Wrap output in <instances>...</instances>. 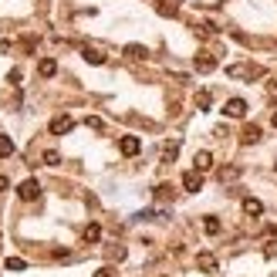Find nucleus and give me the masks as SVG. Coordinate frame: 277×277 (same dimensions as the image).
<instances>
[{"mask_svg": "<svg viewBox=\"0 0 277 277\" xmlns=\"http://www.w3.org/2000/svg\"><path fill=\"white\" fill-rule=\"evenodd\" d=\"M227 74H230V78H244V82H253V78H261V74H264V68H257V65H230Z\"/></svg>", "mask_w": 277, "mask_h": 277, "instance_id": "obj_1", "label": "nucleus"}, {"mask_svg": "<svg viewBox=\"0 0 277 277\" xmlns=\"http://www.w3.org/2000/svg\"><path fill=\"white\" fill-rule=\"evenodd\" d=\"M48 129H51V135H68V132L74 129V118L71 115H54Z\"/></svg>", "mask_w": 277, "mask_h": 277, "instance_id": "obj_2", "label": "nucleus"}, {"mask_svg": "<svg viewBox=\"0 0 277 277\" xmlns=\"http://www.w3.org/2000/svg\"><path fill=\"white\" fill-rule=\"evenodd\" d=\"M17 196H21L24 203H31V200H37V196H41V183H37V180H24V183H21V186H17Z\"/></svg>", "mask_w": 277, "mask_h": 277, "instance_id": "obj_3", "label": "nucleus"}, {"mask_svg": "<svg viewBox=\"0 0 277 277\" xmlns=\"http://www.w3.org/2000/svg\"><path fill=\"white\" fill-rule=\"evenodd\" d=\"M183 189H186V193H200V189H203V172L200 169L183 172Z\"/></svg>", "mask_w": 277, "mask_h": 277, "instance_id": "obj_4", "label": "nucleus"}, {"mask_svg": "<svg viewBox=\"0 0 277 277\" xmlns=\"http://www.w3.org/2000/svg\"><path fill=\"white\" fill-rule=\"evenodd\" d=\"M118 152L132 159V155H138V152H142V142H138L135 135H122V138H118Z\"/></svg>", "mask_w": 277, "mask_h": 277, "instance_id": "obj_5", "label": "nucleus"}, {"mask_svg": "<svg viewBox=\"0 0 277 277\" xmlns=\"http://www.w3.org/2000/svg\"><path fill=\"white\" fill-rule=\"evenodd\" d=\"M223 115H227V118H244L247 115V102L244 98H230L227 105H223Z\"/></svg>", "mask_w": 277, "mask_h": 277, "instance_id": "obj_6", "label": "nucleus"}, {"mask_svg": "<svg viewBox=\"0 0 277 277\" xmlns=\"http://www.w3.org/2000/svg\"><path fill=\"white\" fill-rule=\"evenodd\" d=\"M261 135H264L261 125H257V122H247L244 132H240V142H244V146H253V142H261Z\"/></svg>", "mask_w": 277, "mask_h": 277, "instance_id": "obj_7", "label": "nucleus"}, {"mask_svg": "<svg viewBox=\"0 0 277 277\" xmlns=\"http://www.w3.org/2000/svg\"><path fill=\"white\" fill-rule=\"evenodd\" d=\"M37 74H41V78H54V74H57V61H54V57H41Z\"/></svg>", "mask_w": 277, "mask_h": 277, "instance_id": "obj_8", "label": "nucleus"}, {"mask_svg": "<svg viewBox=\"0 0 277 277\" xmlns=\"http://www.w3.org/2000/svg\"><path fill=\"white\" fill-rule=\"evenodd\" d=\"M244 213H247V216H261V213H264V203L257 200V196H247V200H244Z\"/></svg>", "mask_w": 277, "mask_h": 277, "instance_id": "obj_9", "label": "nucleus"}, {"mask_svg": "<svg viewBox=\"0 0 277 277\" xmlns=\"http://www.w3.org/2000/svg\"><path fill=\"white\" fill-rule=\"evenodd\" d=\"M176 155H180V138L166 142V149H163V163H166V166H169V163H176Z\"/></svg>", "mask_w": 277, "mask_h": 277, "instance_id": "obj_10", "label": "nucleus"}, {"mask_svg": "<svg viewBox=\"0 0 277 277\" xmlns=\"http://www.w3.org/2000/svg\"><path fill=\"white\" fill-rule=\"evenodd\" d=\"M196 71H216V57H210V54H196Z\"/></svg>", "mask_w": 277, "mask_h": 277, "instance_id": "obj_11", "label": "nucleus"}, {"mask_svg": "<svg viewBox=\"0 0 277 277\" xmlns=\"http://www.w3.org/2000/svg\"><path fill=\"white\" fill-rule=\"evenodd\" d=\"M196 267L213 274V270H216V257H213V253H200V257H196Z\"/></svg>", "mask_w": 277, "mask_h": 277, "instance_id": "obj_12", "label": "nucleus"}, {"mask_svg": "<svg viewBox=\"0 0 277 277\" xmlns=\"http://www.w3.org/2000/svg\"><path fill=\"white\" fill-rule=\"evenodd\" d=\"M193 163H196V169H200V172H206V169H213V155L203 149V152H196V159H193Z\"/></svg>", "mask_w": 277, "mask_h": 277, "instance_id": "obj_13", "label": "nucleus"}, {"mask_svg": "<svg viewBox=\"0 0 277 277\" xmlns=\"http://www.w3.org/2000/svg\"><path fill=\"white\" fill-rule=\"evenodd\" d=\"M155 10H159L163 17H176V14H180V7L169 4V0H155Z\"/></svg>", "mask_w": 277, "mask_h": 277, "instance_id": "obj_14", "label": "nucleus"}, {"mask_svg": "<svg viewBox=\"0 0 277 277\" xmlns=\"http://www.w3.org/2000/svg\"><path fill=\"white\" fill-rule=\"evenodd\" d=\"M82 57L88 61V65H105V54H102V51H95V48H85Z\"/></svg>", "mask_w": 277, "mask_h": 277, "instance_id": "obj_15", "label": "nucleus"}, {"mask_svg": "<svg viewBox=\"0 0 277 277\" xmlns=\"http://www.w3.org/2000/svg\"><path fill=\"white\" fill-rule=\"evenodd\" d=\"M149 51L142 48V44H125V57H132V61H142Z\"/></svg>", "mask_w": 277, "mask_h": 277, "instance_id": "obj_16", "label": "nucleus"}, {"mask_svg": "<svg viewBox=\"0 0 277 277\" xmlns=\"http://www.w3.org/2000/svg\"><path fill=\"white\" fill-rule=\"evenodd\" d=\"M14 138L10 135H0V159H7V155H14Z\"/></svg>", "mask_w": 277, "mask_h": 277, "instance_id": "obj_17", "label": "nucleus"}, {"mask_svg": "<svg viewBox=\"0 0 277 277\" xmlns=\"http://www.w3.org/2000/svg\"><path fill=\"white\" fill-rule=\"evenodd\" d=\"M85 240H88V244H98V240H102V227H98V223H88V227H85Z\"/></svg>", "mask_w": 277, "mask_h": 277, "instance_id": "obj_18", "label": "nucleus"}, {"mask_svg": "<svg viewBox=\"0 0 277 277\" xmlns=\"http://www.w3.org/2000/svg\"><path fill=\"white\" fill-rule=\"evenodd\" d=\"M203 230L216 236V233H220V220H216V216H206V220H203Z\"/></svg>", "mask_w": 277, "mask_h": 277, "instance_id": "obj_19", "label": "nucleus"}, {"mask_svg": "<svg viewBox=\"0 0 277 277\" xmlns=\"http://www.w3.org/2000/svg\"><path fill=\"white\" fill-rule=\"evenodd\" d=\"M172 193H176V189H172L169 183H163V186L155 189V200H172Z\"/></svg>", "mask_w": 277, "mask_h": 277, "instance_id": "obj_20", "label": "nucleus"}, {"mask_svg": "<svg viewBox=\"0 0 277 277\" xmlns=\"http://www.w3.org/2000/svg\"><path fill=\"white\" fill-rule=\"evenodd\" d=\"M7 270H24L27 267V261H21V257H7V264H4Z\"/></svg>", "mask_w": 277, "mask_h": 277, "instance_id": "obj_21", "label": "nucleus"}, {"mask_svg": "<svg viewBox=\"0 0 277 277\" xmlns=\"http://www.w3.org/2000/svg\"><path fill=\"white\" fill-rule=\"evenodd\" d=\"M210 102H213L210 91H200V95H196V105H200V108H210Z\"/></svg>", "mask_w": 277, "mask_h": 277, "instance_id": "obj_22", "label": "nucleus"}, {"mask_svg": "<svg viewBox=\"0 0 277 277\" xmlns=\"http://www.w3.org/2000/svg\"><path fill=\"white\" fill-rule=\"evenodd\" d=\"M44 163H48V166H57V163H61V155H57L54 149H48V152H44Z\"/></svg>", "mask_w": 277, "mask_h": 277, "instance_id": "obj_23", "label": "nucleus"}, {"mask_svg": "<svg viewBox=\"0 0 277 277\" xmlns=\"http://www.w3.org/2000/svg\"><path fill=\"white\" fill-rule=\"evenodd\" d=\"M236 176H240V169H223V172H220V180H223V183L236 180Z\"/></svg>", "mask_w": 277, "mask_h": 277, "instance_id": "obj_24", "label": "nucleus"}, {"mask_svg": "<svg viewBox=\"0 0 277 277\" xmlns=\"http://www.w3.org/2000/svg\"><path fill=\"white\" fill-rule=\"evenodd\" d=\"M264 253H267L270 261H274V257H277V240H270V244H267V247H264Z\"/></svg>", "mask_w": 277, "mask_h": 277, "instance_id": "obj_25", "label": "nucleus"}, {"mask_svg": "<svg viewBox=\"0 0 277 277\" xmlns=\"http://www.w3.org/2000/svg\"><path fill=\"white\" fill-rule=\"evenodd\" d=\"M98 277H115V270L112 267H102V270H98Z\"/></svg>", "mask_w": 277, "mask_h": 277, "instance_id": "obj_26", "label": "nucleus"}, {"mask_svg": "<svg viewBox=\"0 0 277 277\" xmlns=\"http://www.w3.org/2000/svg\"><path fill=\"white\" fill-rule=\"evenodd\" d=\"M270 122H274V129H277V112H274V118H270Z\"/></svg>", "mask_w": 277, "mask_h": 277, "instance_id": "obj_27", "label": "nucleus"}]
</instances>
